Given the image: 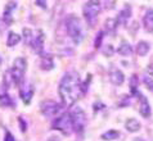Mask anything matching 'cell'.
Segmentation results:
<instances>
[{"label":"cell","mask_w":153,"mask_h":141,"mask_svg":"<svg viewBox=\"0 0 153 141\" xmlns=\"http://www.w3.org/2000/svg\"><path fill=\"white\" fill-rule=\"evenodd\" d=\"M81 83L82 82L77 72L70 71L65 73L58 86V94L61 96L63 106H72L76 103V100L82 94Z\"/></svg>","instance_id":"1"},{"label":"cell","mask_w":153,"mask_h":141,"mask_svg":"<svg viewBox=\"0 0 153 141\" xmlns=\"http://www.w3.org/2000/svg\"><path fill=\"white\" fill-rule=\"evenodd\" d=\"M66 28H67V35L72 40V42L75 45L81 44L85 37V30L81 21L76 16H71L66 21Z\"/></svg>","instance_id":"2"},{"label":"cell","mask_w":153,"mask_h":141,"mask_svg":"<svg viewBox=\"0 0 153 141\" xmlns=\"http://www.w3.org/2000/svg\"><path fill=\"white\" fill-rule=\"evenodd\" d=\"M102 9V3L93 0V1H86L82 8V13H84V18L88 22L89 26H95L97 21H98V16Z\"/></svg>","instance_id":"3"},{"label":"cell","mask_w":153,"mask_h":141,"mask_svg":"<svg viewBox=\"0 0 153 141\" xmlns=\"http://www.w3.org/2000/svg\"><path fill=\"white\" fill-rule=\"evenodd\" d=\"M52 128L61 131L65 135H70L74 132V127H72V119L70 113H62L61 115H57V118L52 123Z\"/></svg>","instance_id":"4"},{"label":"cell","mask_w":153,"mask_h":141,"mask_svg":"<svg viewBox=\"0 0 153 141\" xmlns=\"http://www.w3.org/2000/svg\"><path fill=\"white\" fill-rule=\"evenodd\" d=\"M26 66H27V64H26L25 58H21L19 57V58H16L14 59L13 67H12V69H9L14 85H21V83H22L25 72H26Z\"/></svg>","instance_id":"5"},{"label":"cell","mask_w":153,"mask_h":141,"mask_svg":"<svg viewBox=\"0 0 153 141\" xmlns=\"http://www.w3.org/2000/svg\"><path fill=\"white\" fill-rule=\"evenodd\" d=\"M71 114V119H72V127L74 131H76L77 134H82L86 126V114L81 108H75Z\"/></svg>","instance_id":"6"},{"label":"cell","mask_w":153,"mask_h":141,"mask_svg":"<svg viewBox=\"0 0 153 141\" xmlns=\"http://www.w3.org/2000/svg\"><path fill=\"white\" fill-rule=\"evenodd\" d=\"M62 109V105H59L58 103L54 100H44L40 105V110L41 113L45 115L46 118H52V117H57Z\"/></svg>","instance_id":"7"},{"label":"cell","mask_w":153,"mask_h":141,"mask_svg":"<svg viewBox=\"0 0 153 141\" xmlns=\"http://www.w3.org/2000/svg\"><path fill=\"white\" fill-rule=\"evenodd\" d=\"M44 38H45L44 32H42L41 30H37V31L33 33L32 41H31V44H30V46L39 55L44 54Z\"/></svg>","instance_id":"8"},{"label":"cell","mask_w":153,"mask_h":141,"mask_svg":"<svg viewBox=\"0 0 153 141\" xmlns=\"http://www.w3.org/2000/svg\"><path fill=\"white\" fill-rule=\"evenodd\" d=\"M32 95H33V87L31 83H21V87H19V96L22 101L25 104H30V101L32 99Z\"/></svg>","instance_id":"9"},{"label":"cell","mask_w":153,"mask_h":141,"mask_svg":"<svg viewBox=\"0 0 153 141\" xmlns=\"http://www.w3.org/2000/svg\"><path fill=\"white\" fill-rule=\"evenodd\" d=\"M109 80H111V82L113 85L120 86L125 81V75L122 73L121 69H118V68H112L111 72H109Z\"/></svg>","instance_id":"10"},{"label":"cell","mask_w":153,"mask_h":141,"mask_svg":"<svg viewBox=\"0 0 153 141\" xmlns=\"http://www.w3.org/2000/svg\"><path fill=\"white\" fill-rule=\"evenodd\" d=\"M140 104H139V113L142 114V117L144 118H149L151 117V105L149 101L144 95H139Z\"/></svg>","instance_id":"11"},{"label":"cell","mask_w":153,"mask_h":141,"mask_svg":"<svg viewBox=\"0 0 153 141\" xmlns=\"http://www.w3.org/2000/svg\"><path fill=\"white\" fill-rule=\"evenodd\" d=\"M41 58V62H40V68L44 71H50L54 68V61H53V57L50 54H41L40 55Z\"/></svg>","instance_id":"12"},{"label":"cell","mask_w":153,"mask_h":141,"mask_svg":"<svg viewBox=\"0 0 153 141\" xmlns=\"http://www.w3.org/2000/svg\"><path fill=\"white\" fill-rule=\"evenodd\" d=\"M143 27L146 31L153 32V9H148L143 17Z\"/></svg>","instance_id":"13"},{"label":"cell","mask_w":153,"mask_h":141,"mask_svg":"<svg viewBox=\"0 0 153 141\" xmlns=\"http://www.w3.org/2000/svg\"><path fill=\"white\" fill-rule=\"evenodd\" d=\"M130 16H131V9L129 7H125L117 16V19L116 22L117 24H122V26H126L127 24V21L130 19Z\"/></svg>","instance_id":"14"},{"label":"cell","mask_w":153,"mask_h":141,"mask_svg":"<svg viewBox=\"0 0 153 141\" xmlns=\"http://www.w3.org/2000/svg\"><path fill=\"white\" fill-rule=\"evenodd\" d=\"M17 8V3L16 1H9L7 3V7H5V10H4V16H3V19L7 24L12 23V12Z\"/></svg>","instance_id":"15"},{"label":"cell","mask_w":153,"mask_h":141,"mask_svg":"<svg viewBox=\"0 0 153 141\" xmlns=\"http://www.w3.org/2000/svg\"><path fill=\"white\" fill-rule=\"evenodd\" d=\"M140 127H142L140 126V122L135 118H129L125 122V128L129 132H138L140 130Z\"/></svg>","instance_id":"16"},{"label":"cell","mask_w":153,"mask_h":141,"mask_svg":"<svg viewBox=\"0 0 153 141\" xmlns=\"http://www.w3.org/2000/svg\"><path fill=\"white\" fill-rule=\"evenodd\" d=\"M117 51L120 55H122V57H129V55L133 54V48H131V45L127 41H122L120 44V46H118Z\"/></svg>","instance_id":"17"},{"label":"cell","mask_w":153,"mask_h":141,"mask_svg":"<svg viewBox=\"0 0 153 141\" xmlns=\"http://www.w3.org/2000/svg\"><path fill=\"white\" fill-rule=\"evenodd\" d=\"M138 86H139V78H138V75H133L130 78V92L131 95L134 96H139L140 94L138 91Z\"/></svg>","instance_id":"18"},{"label":"cell","mask_w":153,"mask_h":141,"mask_svg":"<svg viewBox=\"0 0 153 141\" xmlns=\"http://www.w3.org/2000/svg\"><path fill=\"white\" fill-rule=\"evenodd\" d=\"M149 48L151 46L147 41H139L137 45V54L139 57H146L148 54V51H149Z\"/></svg>","instance_id":"19"},{"label":"cell","mask_w":153,"mask_h":141,"mask_svg":"<svg viewBox=\"0 0 153 141\" xmlns=\"http://www.w3.org/2000/svg\"><path fill=\"white\" fill-rule=\"evenodd\" d=\"M117 22H116V19L114 18H108L107 21H105V23H104V30H105V32H108V33H114L116 32V28H117Z\"/></svg>","instance_id":"20"},{"label":"cell","mask_w":153,"mask_h":141,"mask_svg":"<svg viewBox=\"0 0 153 141\" xmlns=\"http://www.w3.org/2000/svg\"><path fill=\"white\" fill-rule=\"evenodd\" d=\"M120 137V132L116 131V130H109L107 132H104L103 135H102V140L104 141H111V140H117Z\"/></svg>","instance_id":"21"},{"label":"cell","mask_w":153,"mask_h":141,"mask_svg":"<svg viewBox=\"0 0 153 141\" xmlns=\"http://www.w3.org/2000/svg\"><path fill=\"white\" fill-rule=\"evenodd\" d=\"M21 41V35L16 32H9V35H8V40H7V45L8 46H16L18 42Z\"/></svg>","instance_id":"22"},{"label":"cell","mask_w":153,"mask_h":141,"mask_svg":"<svg viewBox=\"0 0 153 141\" xmlns=\"http://www.w3.org/2000/svg\"><path fill=\"white\" fill-rule=\"evenodd\" d=\"M0 104H1L3 106H13L14 103L8 94L4 92V94H0Z\"/></svg>","instance_id":"23"},{"label":"cell","mask_w":153,"mask_h":141,"mask_svg":"<svg viewBox=\"0 0 153 141\" xmlns=\"http://www.w3.org/2000/svg\"><path fill=\"white\" fill-rule=\"evenodd\" d=\"M32 37H33V31H32V30L31 28H23V38H25L26 45L31 44Z\"/></svg>","instance_id":"24"},{"label":"cell","mask_w":153,"mask_h":141,"mask_svg":"<svg viewBox=\"0 0 153 141\" xmlns=\"http://www.w3.org/2000/svg\"><path fill=\"white\" fill-rule=\"evenodd\" d=\"M143 83L146 85L148 90L153 91V80H152V77H149V76H144V77H143Z\"/></svg>","instance_id":"25"},{"label":"cell","mask_w":153,"mask_h":141,"mask_svg":"<svg viewBox=\"0 0 153 141\" xmlns=\"http://www.w3.org/2000/svg\"><path fill=\"white\" fill-rule=\"evenodd\" d=\"M103 37H104V32H103V31H100V32H98V33H97V38H95V42H94V45H95V48H97V49L100 46Z\"/></svg>","instance_id":"26"},{"label":"cell","mask_w":153,"mask_h":141,"mask_svg":"<svg viewBox=\"0 0 153 141\" xmlns=\"http://www.w3.org/2000/svg\"><path fill=\"white\" fill-rule=\"evenodd\" d=\"M102 51H103V54L105 55V57H111V55L114 53V49H113L112 45H107L105 48L102 49Z\"/></svg>","instance_id":"27"},{"label":"cell","mask_w":153,"mask_h":141,"mask_svg":"<svg viewBox=\"0 0 153 141\" xmlns=\"http://www.w3.org/2000/svg\"><path fill=\"white\" fill-rule=\"evenodd\" d=\"M4 141H16L14 137H13V135L10 134V132H5V137H4Z\"/></svg>","instance_id":"28"},{"label":"cell","mask_w":153,"mask_h":141,"mask_svg":"<svg viewBox=\"0 0 153 141\" xmlns=\"http://www.w3.org/2000/svg\"><path fill=\"white\" fill-rule=\"evenodd\" d=\"M104 108V104L103 103H99V101H97L95 104H94V110L97 112V110H99V109H103Z\"/></svg>","instance_id":"29"},{"label":"cell","mask_w":153,"mask_h":141,"mask_svg":"<svg viewBox=\"0 0 153 141\" xmlns=\"http://www.w3.org/2000/svg\"><path fill=\"white\" fill-rule=\"evenodd\" d=\"M147 72H148V76H149V77H153V63H151L149 66H148Z\"/></svg>","instance_id":"30"},{"label":"cell","mask_w":153,"mask_h":141,"mask_svg":"<svg viewBox=\"0 0 153 141\" xmlns=\"http://www.w3.org/2000/svg\"><path fill=\"white\" fill-rule=\"evenodd\" d=\"M48 141H62V140L59 139L58 136H52V137H50V139H49Z\"/></svg>","instance_id":"31"},{"label":"cell","mask_w":153,"mask_h":141,"mask_svg":"<svg viewBox=\"0 0 153 141\" xmlns=\"http://www.w3.org/2000/svg\"><path fill=\"white\" fill-rule=\"evenodd\" d=\"M36 4H37V5H40V7H42V8H45V1H36Z\"/></svg>","instance_id":"32"},{"label":"cell","mask_w":153,"mask_h":141,"mask_svg":"<svg viewBox=\"0 0 153 141\" xmlns=\"http://www.w3.org/2000/svg\"><path fill=\"white\" fill-rule=\"evenodd\" d=\"M0 63H1V58H0Z\"/></svg>","instance_id":"33"}]
</instances>
